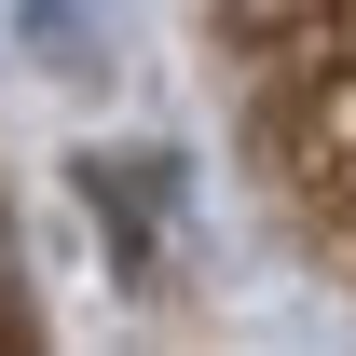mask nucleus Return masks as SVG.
Returning <instances> with one entry per match:
<instances>
[{"instance_id":"nucleus-1","label":"nucleus","mask_w":356,"mask_h":356,"mask_svg":"<svg viewBox=\"0 0 356 356\" xmlns=\"http://www.w3.org/2000/svg\"><path fill=\"white\" fill-rule=\"evenodd\" d=\"M288 206L356 274V0H206Z\"/></svg>"}]
</instances>
